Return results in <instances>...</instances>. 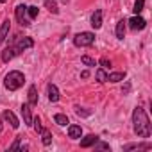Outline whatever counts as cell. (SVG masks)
<instances>
[{
    "label": "cell",
    "instance_id": "1",
    "mask_svg": "<svg viewBox=\"0 0 152 152\" xmlns=\"http://www.w3.org/2000/svg\"><path fill=\"white\" fill-rule=\"evenodd\" d=\"M34 47V39L32 38H29V36H23V38H15L7 47H6V50L2 52V61L4 63H9L13 57H16L18 54H22L25 48H32Z\"/></svg>",
    "mask_w": 152,
    "mask_h": 152
},
{
    "label": "cell",
    "instance_id": "2",
    "mask_svg": "<svg viewBox=\"0 0 152 152\" xmlns=\"http://www.w3.org/2000/svg\"><path fill=\"white\" fill-rule=\"evenodd\" d=\"M132 127H134V132L140 136V138H148L150 136V120L145 113L143 107H134L132 111Z\"/></svg>",
    "mask_w": 152,
    "mask_h": 152
},
{
    "label": "cell",
    "instance_id": "3",
    "mask_svg": "<svg viewBox=\"0 0 152 152\" xmlns=\"http://www.w3.org/2000/svg\"><path fill=\"white\" fill-rule=\"evenodd\" d=\"M23 83H25V75H23L22 72H18V70L9 72V73L6 75V79H4V86H6L9 91L20 90V88L23 86Z\"/></svg>",
    "mask_w": 152,
    "mask_h": 152
},
{
    "label": "cell",
    "instance_id": "4",
    "mask_svg": "<svg viewBox=\"0 0 152 152\" xmlns=\"http://www.w3.org/2000/svg\"><path fill=\"white\" fill-rule=\"evenodd\" d=\"M95 43V34L93 32H79V34H75L73 38V45L75 47H91Z\"/></svg>",
    "mask_w": 152,
    "mask_h": 152
},
{
    "label": "cell",
    "instance_id": "5",
    "mask_svg": "<svg viewBox=\"0 0 152 152\" xmlns=\"http://www.w3.org/2000/svg\"><path fill=\"white\" fill-rule=\"evenodd\" d=\"M15 15H16V20H18V23H20L22 27H29V25H31L32 20L27 18V6L20 4V6L15 9Z\"/></svg>",
    "mask_w": 152,
    "mask_h": 152
},
{
    "label": "cell",
    "instance_id": "6",
    "mask_svg": "<svg viewBox=\"0 0 152 152\" xmlns=\"http://www.w3.org/2000/svg\"><path fill=\"white\" fill-rule=\"evenodd\" d=\"M129 27L132 29V31H141V29H145V25H147V22H145V18H141L140 15H136V16H132L129 22Z\"/></svg>",
    "mask_w": 152,
    "mask_h": 152
},
{
    "label": "cell",
    "instance_id": "7",
    "mask_svg": "<svg viewBox=\"0 0 152 152\" xmlns=\"http://www.w3.org/2000/svg\"><path fill=\"white\" fill-rule=\"evenodd\" d=\"M68 136H70L72 140H79V138L83 136V127H81V125H77V124L68 125Z\"/></svg>",
    "mask_w": 152,
    "mask_h": 152
},
{
    "label": "cell",
    "instance_id": "8",
    "mask_svg": "<svg viewBox=\"0 0 152 152\" xmlns=\"http://www.w3.org/2000/svg\"><path fill=\"white\" fill-rule=\"evenodd\" d=\"M91 27L95 31L102 27V9H95V13L91 15Z\"/></svg>",
    "mask_w": 152,
    "mask_h": 152
},
{
    "label": "cell",
    "instance_id": "9",
    "mask_svg": "<svg viewBox=\"0 0 152 152\" xmlns=\"http://www.w3.org/2000/svg\"><path fill=\"white\" fill-rule=\"evenodd\" d=\"M9 29H11V22L9 20H4L2 25H0V45L6 41V38L9 36Z\"/></svg>",
    "mask_w": 152,
    "mask_h": 152
},
{
    "label": "cell",
    "instance_id": "10",
    "mask_svg": "<svg viewBox=\"0 0 152 152\" xmlns=\"http://www.w3.org/2000/svg\"><path fill=\"white\" fill-rule=\"evenodd\" d=\"M4 120L6 122H9V125L13 127V129H18V125H20V122H18V118L15 116V113L13 111H4Z\"/></svg>",
    "mask_w": 152,
    "mask_h": 152
},
{
    "label": "cell",
    "instance_id": "11",
    "mask_svg": "<svg viewBox=\"0 0 152 152\" xmlns=\"http://www.w3.org/2000/svg\"><path fill=\"white\" fill-rule=\"evenodd\" d=\"M22 116H23L25 125H32V115H31V106H29V102L22 106Z\"/></svg>",
    "mask_w": 152,
    "mask_h": 152
},
{
    "label": "cell",
    "instance_id": "12",
    "mask_svg": "<svg viewBox=\"0 0 152 152\" xmlns=\"http://www.w3.org/2000/svg\"><path fill=\"white\" fill-rule=\"evenodd\" d=\"M134 148H138V150H148V148H152V145L150 143H129V145L124 147V152H129V150H134Z\"/></svg>",
    "mask_w": 152,
    "mask_h": 152
},
{
    "label": "cell",
    "instance_id": "13",
    "mask_svg": "<svg viewBox=\"0 0 152 152\" xmlns=\"http://www.w3.org/2000/svg\"><path fill=\"white\" fill-rule=\"evenodd\" d=\"M47 91H48V100L50 102H57L59 100V90H57L56 84H48Z\"/></svg>",
    "mask_w": 152,
    "mask_h": 152
},
{
    "label": "cell",
    "instance_id": "14",
    "mask_svg": "<svg viewBox=\"0 0 152 152\" xmlns=\"http://www.w3.org/2000/svg\"><path fill=\"white\" fill-rule=\"evenodd\" d=\"M97 140H99V136H95V134H88V136H84V138L81 140V147H83V148H88V147H91Z\"/></svg>",
    "mask_w": 152,
    "mask_h": 152
},
{
    "label": "cell",
    "instance_id": "15",
    "mask_svg": "<svg viewBox=\"0 0 152 152\" xmlns=\"http://www.w3.org/2000/svg\"><path fill=\"white\" fill-rule=\"evenodd\" d=\"M124 79H125V72H113V73L107 75V81L109 83H120Z\"/></svg>",
    "mask_w": 152,
    "mask_h": 152
},
{
    "label": "cell",
    "instance_id": "16",
    "mask_svg": "<svg viewBox=\"0 0 152 152\" xmlns=\"http://www.w3.org/2000/svg\"><path fill=\"white\" fill-rule=\"evenodd\" d=\"M29 106H38V93H36V86H31L29 88Z\"/></svg>",
    "mask_w": 152,
    "mask_h": 152
},
{
    "label": "cell",
    "instance_id": "17",
    "mask_svg": "<svg viewBox=\"0 0 152 152\" xmlns=\"http://www.w3.org/2000/svg\"><path fill=\"white\" fill-rule=\"evenodd\" d=\"M124 36H125V20H120L116 23V38L124 39Z\"/></svg>",
    "mask_w": 152,
    "mask_h": 152
},
{
    "label": "cell",
    "instance_id": "18",
    "mask_svg": "<svg viewBox=\"0 0 152 152\" xmlns=\"http://www.w3.org/2000/svg\"><path fill=\"white\" fill-rule=\"evenodd\" d=\"M39 134H41V141H43V145H45V147H48V145L52 143V132H50V131H47V129H43Z\"/></svg>",
    "mask_w": 152,
    "mask_h": 152
},
{
    "label": "cell",
    "instance_id": "19",
    "mask_svg": "<svg viewBox=\"0 0 152 152\" xmlns=\"http://www.w3.org/2000/svg\"><path fill=\"white\" fill-rule=\"evenodd\" d=\"M45 7H47L52 15H57V13H59V7H57V2H56V0H45Z\"/></svg>",
    "mask_w": 152,
    "mask_h": 152
},
{
    "label": "cell",
    "instance_id": "20",
    "mask_svg": "<svg viewBox=\"0 0 152 152\" xmlns=\"http://www.w3.org/2000/svg\"><path fill=\"white\" fill-rule=\"evenodd\" d=\"M54 122H56L57 125H66V124H70V122H68V116L63 115V113H57V115L54 116Z\"/></svg>",
    "mask_w": 152,
    "mask_h": 152
},
{
    "label": "cell",
    "instance_id": "21",
    "mask_svg": "<svg viewBox=\"0 0 152 152\" xmlns=\"http://www.w3.org/2000/svg\"><path fill=\"white\" fill-rule=\"evenodd\" d=\"M97 81H99V83H107L106 68H99V70H97Z\"/></svg>",
    "mask_w": 152,
    "mask_h": 152
},
{
    "label": "cell",
    "instance_id": "22",
    "mask_svg": "<svg viewBox=\"0 0 152 152\" xmlns=\"http://www.w3.org/2000/svg\"><path fill=\"white\" fill-rule=\"evenodd\" d=\"M143 6H145V0H136L134 2V15H140L141 11H143Z\"/></svg>",
    "mask_w": 152,
    "mask_h": 152
},
{
    "label": "cell",
    "instance_id": "23",
    "mask_svg": "<svg viewBox=\"0 0 152 152\" xmlns=\"http://www.w3.org/2000/svg\"><path fill=\"white\" fill-rule=\"evenodd\" d=\"M27 15H29V20H34V18L38 16V7H36V6L27 7Z\"/></svg>",
    "mask_w": 152,
    "mask_h": 152
},
{
    "label": "cell",
    "instance_id": "24",
    "mask_svg": "<svg viewBox=\"0 0 152 152\" xmlns=\"http://www.w3.org/2000/svg\"><path fill=\"white\" fill-rule=\"evenodd\" d=\"M32 127L36 129V132H41V131H43V127H41V120H39V116H34V118H32Z\"/></svg>",
    "mask_w": 152,
    "mask_h": 152
},
{
    "label": "cell",
    "instance_id": "25",
    "mask_svg": "<svg viewBox=\"0 0 152 152\" xmlns=\"http://www.w3.org/2000/svg\"><path fill=\"white\" fill-rule=\"evenodd\" d=\"M93 147H95V150H109V145L104 141H99V140L93 143Z\"/></svg>",
    "mask_w": 152,
    "mask_h": 152
},
{
    "label": "cell",
    "instance_id": "26",
    "mask_svg": "<svg viewBox=\"0 0 152 152\" xmlns=\"http://www.w3.org/2000/svg\"><path fill=\"white\" fill-rule=\"evenodd\" d=\"M81 61H83V64H86V66H95V64H97V63H95V59H91L90 56H83V59H81Z\"/></svg>",
    "mask_w": 152,
    "mask_h": 152
},
{
    "label": "cell",
    "instance_id": "27",
    "mask_svg": "<svg viewBox=\"0 0 152 152\" xmlns=\"http://www.w3.org/2000/svg\"><path fill=\"white\" fill-rule=\"evenodd\" d=\"M75 113H77L79 116H90V115H91V111H86V109H83V107H79V106L75 107Z\"/></svg>",
    "mask_w": 152,
    "mask_h": 152
},
{
    "label": "cell",
    "instance_id": "28",
    "mask_svg": "<svg viewBox=\"0 0 152 152\" xmlns=\"http://www.w3.org/2000/svg\"><path fill=\"white\" fill-rule=\"evenodd\" d=\"M20 141H22V136H16V140H15V143L9 147V150H16V148H20Z\"/></svg>",
    "mask_w": 152,
    "mask_h": 152
},
{
    "label": "cell",
    "instance_id": "29",
    "mask_svg": "<svg viewBox=\"0 0 152 152\" xmlns=\"http://www.w3.org/2000/svg\"><path fill=\"white\" fill-rule=\"evenodd\" d=\"M100 64H102V68H109V66H111V61H109L107 57H102V59H100Z\"/></svg>",
    "mask_w": 152,
    "mask_h": 152
},
{
    "label": "cell",
    "instance_id": "30",
    "mask_svg": "<svg viewBox=\"0 0 152 152\" xmlns=\"http://www.w3.org/2000/svg\"><path fill=\"white\" fill-rule=\"evenodd\" d=\"M122 91H124V95H125V93H129V91H131V84L127 83V84L124 86V90H122Z\"/></svg>",
    "mask_w": 152,
    "mask_h": 152
},
{
    "label": "cell",
    "instance_id": "31",
    "mask_svg": "<svg viewBox=\"0 0 152 152\" xmlns=\"http://www.w3.org/2000/svg\"><path fill=\"white\" fill-rule=\"evenodd\" d=\"M81 77H83V79H88V77H90V72H86V70H84V72L81 73Z\"/></svg>",
    "mask_w": 152,
    "mask_h": 152
},
{
    "label": "cell",
    "instance_id": "32",
    "mask_svg": "<svg viewBox=\"0 0 152 152\" xmlns=\"http://www.w3.org/2000/svg\"><path fill=\"white\" fill-rule=\"evenodd\" d=\"M2 129H4V124H2V120H0V132H2Z\"/></svg>",
    "mask_w": 152,
    "mask_h": 152
},
{
    "label": "cell",
    "instance_id": "33",
    "mask_svg": "<svg viewBox=\"0 0 152 152\" xmlns=\"http://www.w3.org/2000/svg\"><path fill=\"white\" fill-rule=\"evenodd\" d=\"M0 2H2V4H6V2H7V0H0Z\"/></svg>",
    "mask_w": 152,
    "mask_h": 152
}]
</instances>
